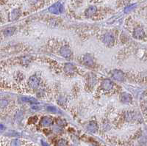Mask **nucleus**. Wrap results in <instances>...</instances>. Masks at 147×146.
Here are the masks:
<instances>
[{
	"label": "nucleus",
	"instance_id": "1",
	"mask_svg": "<svg viewBox=\"0 0 147 146\" xmlns=\"http://www.w3.org/2000/svg\"><path fill=\"white\" fill-rule=\"evenodd\" d=\"M63 6L60 2H57L49 8V11L53 14H60L63 12Z\"/></svg>",
	"mask_w": 147,
	"mask_h": 146
},
{
	"label": "nucleus",
	"instance_id": "2",
	"mask_svg": "<svg viewBox=\"0 0 147 146\" xmlns=\"http://www.w3.org/2000/svg\"><path fill=\"white\" fill-rule=\"evenodd\" d=\"M112 76L115 80L121 82L124 79V74L120 70H114L112 71Z\"/></svg>",
	"mask_w": 147,
	"mask_h": 146
},
{
	"label": "nucleus",
	"instance_id": "3",
	"mask_svg": "<svg viewBox=\"0 0 147 146\" xmlns=\"http://www.w3.org/2000/svg\"><path fill=\"white\" fill-rule=\"evenodd\" d=\"M104 43L107 46H112L114 43V36L111 32H107L104 35Z\"/></svg>",
	"mask_w": 147,
	"mask_h": 146
},
{
	"label": "nucleus",
	"instance_id": "4",
	"mask_svg": "<svg viewBox=\"0 0 147 146\" xmlns=\"http://www.w3.org/2000/svg\"><path fill=\"white\" fill-rule=\"evenodd\" d=\"M82 62L84 65H85L86 66H88V67H92L94 63L93 57L89 54L84 55L83 58H82Z\"/></svg>",
	"mask_w": 147,
	"mask_h": 146
},
{
	"label": "nucleus",
	"instance_id": "5",
	"mask_svg": "<svg viewBox=\"0 0 147 146\" xmlns=\"http://www.w3.org/2000/svg\"><path fill=\"white\" fill-rule=\"evenodd\" d=\"M29 84L30 86L33 88V89H35V88H38V86H39V84H40V80L39 79L35 76H31L30 79H29Z\"/></svg>",
	"mask_w": 147,
	"mask_h": 146
},
{
	"label": "nucleus",
	"instance_id": "6",
	"mask_svg": "<svg viewBox=\"0 0 147 146\" xmlns=\"http://www.w3.org/2000/svg\"><path fill=\"white\" fill-rule=\"evenodd\" d=\"M113 82L110 79H104L103 80L101 84V87L103 90H110L113 88Z\"/></svg>",
	"mask_w": 147,
	"mask_h": 146
},
{
	"label": "nucleus",
	"instance_id": "7",
	"mask_svg": "<svg viewBox=\"0 0 147 146\" xmlns=\"http://www.w3.org/2000/svg\"><path fill=\"white\" fill-rule=\"evenodd\" d=\"M60 54L65 58H70L71 56V51L67 46H63L60 49Z\"/></svg>",
	"mask_w": 147,
	"mask_h": 146
},
{
	"label": "nucleus",
	"instance_id": "8",
	"mask_svg": "<svg viewBox=\"0 0 147 146\" xmlns=\"http://www.w3.org/2000/svg\"><path fill=\"white\" fill-rule=\"evenodd\" d=\"M134 36L137 39H141L145 36L144 31L141 27H137L134 31Z\"/></svg>",
	"mask_w": 147,
	"mask_h": 146
},
{
	"label": "nucleus",
	"instance_id": "9",
	"mask_svg": "<svg viewBox=\"0 0 147 146\" xmlns=\"http://www.w3.org/2000/svg\"><path fill=\"white\" fill-rule=\"evenodd\" d=\"M120 99L123 103L127 104V103H129L130 101H132V97L127 92H122L120 96Z\"/></svg>",
	"mask_w": 147,
	"mask_h": 146
},
{
	"label": "nucleus",
	"instance_id": "10",
	"mask_svg": "<svg viewBox=\"0 0 147 146\" xmlns=\"http://www.w3.org/2000/svg\"><path fill=\"white\" fill-rule=\"evenodd\" d=\"M97 11V8L95 6H91L85 10V16L87 17H91Z\"/></svg>",
	"mask_w": 147,
	"mask_h": 146
},
{
	"label": "nucleus",
	"instance_id": "11",
	"mask_svg": "<svg viewBox=\"0 0 147 146\" xmlns=\"http://www.w3.org/2000/svg\"><path fill=\"white\" fill-rule=\"evenodd\" d=\"M88 130L92 133H95L98 130V126L95 121H91L88 126Z\"/></svg>",
	"mask_w": 147,
	"mask_h": 146
},
{
	"label": "nucleus",
	"instance_id": "12",
	"mask_svg": "<svg viewBox=\"0 0 147 146\" xmlns=\"http://www.w3.org/2000/svg\"><path fill=\"white\" fill-rule=\"evenodd\" d=\"M52 120L51 118L49 117H44L41 119V126H50L52 124Z\"/></svg>",
	"mask_w": 147,
	"mask_h": 146
},
{
	"label": "nucleus",
	"instance_id": "13",
	"mask_svg": "<svg viewBox=\"0 0 147 146\" xmlns=\"http://www.w3.org/2000/svg\"><path fill=\"white\" fill-rule=\"evenodd\" d=\"M75 67L73 64L71 63H67L65 65V68H64V70L66 73L68 74H73L74 71H75Z\"/></svg>",
	"mask_w": 147,
	"mask_h": 146
},
{
	"label": "nucleus",
	"instance_id": "14",
	"mask_svg": "<svg viewBox=\"0 0 147 146\" xmlns=\"http://www.w3.org/2000/svg\"><path fill=\"white\" fill-rule=\"evenodd\" d=\"M20 15H21V11L18 9H16V10H13L11 13V16H10L11 19V20H16L20 16Z\"/></svg>",
	"mask_w": 147,
	"mask_h": 146
},
{
	"label": "nucleus",
	"instance_id": "15",
	"mask_svg": "<svg viewBox=\"0 0 147 146\" xmlns=\"http://www.w3.org/2000/svg\"><path fill=\"white\" fill-rule=\"evenodd\" d=\"M15 30L16 29L14 27H9L4 31V34L6 36H11L12 34H13V33L15 32Z\"/></svg>",
	"mask_w": 147,
	"mask_h": 146
},
{
	"label": "nucleus",
	"instance_id": "16",
	"mask_svg": "<svg viewBox=\"0 0 147 146\" xmlns=\"http://www.w3.org/2000/svg\"><path fill=\"white\" fill-rule=\"evenodd\" d=\"M56 146H68V142L65 140H60L56 142Z\"/></svg>",
	"mask_w": 147,
	"mask_h": 146
},
{
	"label": "nucleus",
	"instance_id": "17",
	"mask_svg": "<svg viewBox=\"0 0 147 146\" xmlns=\"http://www.w3.org/2000/svg\"><path fill=\"white\" fill-rule=\"evenodd\" d=\"M8 104V101L6 99H3L1 98L0 99V108H5V106H7Z\"/></svg>",
	"mask_w": 147,
	"mask_h": 146
},
{
	"label": "nucleus",
	"instance_id": "18",
	"mask_svg": "<svg viewBox=\"0 0 147 146\" xmlns=\"http://www.w3.org/2000/svg\"><path fill=\"white\" fill-rule=\"evenodd\" d=\"M46 110L49 112L52 113H57V110L55 106H49L46 107Z\"/></svg>",
	"mask_w": 147,
	"mask_h": 146
},
{
	"label": "nucleus",
	"instance_id": "19",
	"mask_svg": "<svg viewBox=\"0 0 147 146\" xmlns=\"http://www.w3.org/2000/svg\"><path fill=\"white\" fill-rule=\"evenodd\" d=\"M22 99L23 100V101H25V102H30V103L37 104V101H35V99L33 98H22Z\"/></svg>",
	"mask_w": 147,
	"mask_h": 146
},
{
	"label": "nucleus",
	"instance_id": "20",
	"mask_svg": "<svg viewBox=\"0 0 147 146\" xmlns=\"http://www.w3.org/2000/svg\"><path fill=\"white\" fill-rule=\"evenodd\" d=\"M11 146H20V141L19 140H14L11 142Z\"/></svg>",
	"mask_w": 147,
	"mask_h": 146
},
{
	"label": "nucleus",
	"instance_id": "21",
	"mask_svg": "<svg viewBox=\"0 0 147 146\" xmlns=\"http://www.w3.org/2000/svg\"><path fill=\"white\" fill-rule=\"evenodd\" d=\"M135 4H133V5H131V6H128V7H126V8H125V10H124V11L125 12H129L130 10H132L135 7Z\"/></svg>",
	"mask_w": 147,
	"mask_h": 146
},
{
	"label": "nucleus",
	"instance_id": "22",
	"mask_svg": "<svg viewBox=\"0 0 147 146\" xmlns=\"http://www.w3.org/2000/svg\"><path fill=\"white\" fill-rule=\"evenodd\" d=\"M5 130V126L2 124H0V132H3Z\"/></svg>",
	"mask_w": 147,
	"mask_h": 146
},
{
	"label": "nucleus",
	"instance_id": "23",
	"mask_svg": "<svg viewBox=\"0 0 147 146\" xmlns=\"http://www.w3.org/2000/svg\"><path fill=\"white\" fill-rule=\"evenodd\" d=\"M30 4H35L38 2V0H27Z\"/></svg>",
	"mask_w": 147,
	"mask_h": 146
},
{
	"label": "nucleus",
	"instance_id": "24",
	"mask_svg": "<svg viewBox=\"0 0 147 146\" xmlns=\"http://www.w3.org/2000/svg\"><path fill=\"white\" fill-rule=\"evenodd\" d=\"M41 144H42V146H49V145H48L45 141H44V140L41 141Z\"/></svg>",
	"mask_w": 147,
	"mask_h": 146
}]
</instances>
